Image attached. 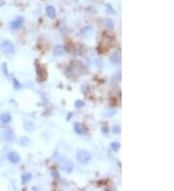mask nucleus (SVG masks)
I'll return each mask as SVG.
<instances>
[{"instance_id":"f257e3e1","label":"nucleus","mask_w":174,"mask_h":191,"mask_svg":"<svg viewBox=\"0 0 174 191\" xmlns=\"http://www.w3.org/2000/svg\"><path fill=\"white\" fill-rule=\"evenodd\" d=\"M0 49L4 54L6 55H12L15 53V45L11 42L6 40V41H3L0 45Z\"/></svg>"},{"instance_id":"f03ea898","label":"nucleus","mask_w":174,"mask_h":191,"mask_svg":"<svg viewBox=\"0 0 174 191\" xmlns=\"http://www.w3.org/2000/svg\"><path fill=\"white\" fill-rule=\"evenodd\" d=\"M76 158L79 161V163L86 164L90 161L91 156L89 153L86 152V150H79V152H77V153H76Z\"/></svg>"},{"instance_id":"7ed1b4c3","label":"nucleus","mask_w":174,"mask_h":191,"mask_svg":"<svg viewBox=\"0 0 174 191\" xmlns=\"http://www.w3.org/2000/svg\"><path fill=\"white\" fill-rule=\"evenodd\" d=\"M23 22H24V20L23 17H18L17 20H13L12 22L9 23V26L12 30H18L20 29L21 27L23 26Z\"/></svg>"},{"instance_id":"20e7f679","label":"nucleus","mask_w":174,"mask_h":191,"mask_svg":"<svg viewBox=\"0 0 174 191\" xmlns=\"http://www.w3.org/2000/svg\"><path fill=\"white\" fill-rule=\"evenodd\" d=\"M37 75H38L39 80H41V81H45L47 78V72L43 66H38L37 67Z\"/></svg>"},{"instance_id":"39448f33","label":"nucleus","mask_w":174,"mask_h":191,"mask_svg":"<svg viewBox=\"0 0 174 191\" xmlns=\"http://www.w3.org/2000/svg\"><path fill=\"white\" fill-rule=\"evenodd\" d=\"M2 138L4 139V140L6 141H10V142H12L15 140V138H16V135H15L14 133V131L13 130H5L4 131H3V133H2Z\"/></svg>"},{"instance_id":"423d86ee","label":"nucleus","mask_w":174,"mask_h":191,"mask_svg":"<svg viewBox=\"0 0 174 191\" xmlns=\"http://www.w3.org/2000/svg\"><path fill=\"white\" fill-rule=\"evenodd\" d=\"M62 170L66 172V173H72V171L74 170V163L71 160H65L64 162L62 163Z\"/></svg>"},{"instance_id":"0eeeda50","label":"nucleus","mask_w":174,"mask_h":191,"mask_svg":"<svg viewBox=\"0 0 174 191\" xmlns=\"http://www.w3.org/2000/svg\"><path fill=\"white\" fill-rule=\"evenodd\" d=\"M8 159L12 163H18L20 161V156L16 152H10L8 153Z\"/></svg>"},{"instance_id":"6e6552de","label":"nucleus","mask_w":174,"mask_h":191,"mask_svg":"<svg viewBox=\"0 0 174 191\" xmlns=\"http://www.w3.org/2000/svg\"><path fill=\"white\" fill-rule=\"evenodd\" d=\"M110 62L114 65H120L121 63V53L116 51L110 55Z\"/></svg>"},{"instance_id":"1a4fd4ad","label":"nucleus","mask_w":174,"mask_h":191,"mask_svg":"<svg viewBox=\"0 0 174 191\" xmlns=\"http://www.w3.org/2000/svg\"><path fill=\"white\" fill-rule=\"evenodd\" d=\"M74 128H75L76 133L79 134V135H83V134L86 133V128H85L81 124H79V123L75 124Z\"/></svg>"},{"instance_id":"9d476101","label":"nucleus","mask_w":174,"mask_h":191,"mask_svg":"<svg viewBox=\"0 0 174 191\" xmlns=\"http://www.w3.org/2000/svg\"><path fill=\"white\" fill-rule=\"evenodd\" d=\"M11 120H12V117L9 113H3L0 115V122L2 124H8L11 122Z\"/></svg>"},{"instance_id":"9b49d317","label":"nucleus","mask_w":174,"mask_h":191,"mask_svg":"<svg viewBox=\"0 0 174 191\" xmlns=\"http://www.w3.org/2000/svg\"><path fill=\"white\" fill-rule=\"evenodd\" d=\"M65 52V49H64V47H63L61 45H58L55 46V48L53 50V55L54 56H61V55H63Z\"/></svg>"},{"instance_id":"f8f14e48","label":"nucleus","mask_w":174,"mask_h":191,"mask_svg":"<svg viewBox=\"0 0 174 191\" xmlns=\"http://www.w3.org/2000/svg\"><path fill=\"white\" fill-rule=\"evenodd\" d=\"M46 11H47V17H50V18H54L55 14H56V11H55L54 7H52V6H49V7H47Z\"/></svg>"},{"instance_id":"ddd939ff","label":"nucleus","mask_w":174,"mask_h":191,"mask_svg":"<svg viewBox=\"0 0 174 191\" xmlns=\"http://www.w3.org/2000/svg\"><path fill=\"white\" fill-rule=\"evenodd\" d=\"M31 179H32L31 174H25V175H23V177H21V182H23V183H26L28 182H30Z\"/></svg>"},{"instance_id":"4468645a","label":"nucleus","mask_w":174,"mask_h":191,"mask_svg":"<svg viewBox=\"0 0 174 191\" xmlns=\"http://www.w3.org/2000/svg\"><path fill=\"white\" fill-rule=\"evenodd\" d=\"M29 139L27 138V137H21L20 139V145L21 146V147H25V146H28V144H29Z\"/></svg>"},{"instance_id":"2eb2a0df","label":"nucleus","mask_w":174,"mask_h":191,"mask_svg":"<svg viewBox=\"0 0 174 191\" xmlns=\"http://www.w3.org/2000/svg\"><path fill=\"white\" fill-rule=\"evenodd\" d=\"M110 148H111L114 152H118V150L120 149V143L118 142H113L110 144Z\"/></svg>"},{"instance_id":"dca6fc26","label":"nucleus","mask_w":174,"mask_h":191,"mask_svg":"<svg viewBox=\"0 0 174 191\" xmlns=\"http://www.w3.org/2000/svg\"><path fill=\"white\" fill-rule=\"evenodd\" d=\"M13 81H14V87H15V89H16V90H20L21 88H23V86L20 85V83L18 82L16 78H14Z\"/></svg>"},{"instance_id":"f3484780","label":"nucleus","mask_w":174,"mask_h":191,"mask_svg":"<svg viewBox=\"0 0 174 191\" xmlns=\"http://www.w3.org/2000/svg\"><path fill=\"white\" fill-rule=\"evenodd\" d=\"M105 24H106V26L107 28H110V29L113 28V26H114L112 20H106L105 21Z\"/></svg>"},{"instance_id":"a211bd4d","label":"nucleus","mask_w":174,"mask_h":191,"mask_svg":"<svg viewBox=\"0 0 174 191\" xmlns=\"http://www.w3.org/2000/svg\"><path fill=\"white\" fill-rule=\"evenodd\" d=\"M75 106H76V108H81V107H83L84 106V102L82 101H76L75 102Z\"/></svg>"},{"instance_id":"6ab92c4d","label":"nucleus","mask_w":174,"mask_h":191,"mask_svg":"<svg viewBox=\"0 0 174 191\" xmlns=\"http://www.w3.org/2000/svg\"><path fill=\"white\" fill-rule=\"evenodd\" d=\"M106 11L108 12V14H116V12L113 10V8H112V7L110 6L109 4H106Z\"/></svg>"},{"instance_id":"aec40b11","label":"nucleus","mask_w":174,"mask_h":191,"mask_svg":"<svg viewBox=\"0 0 174 191\" xmlns=\"http://www.w3.org/2000/svg\"><path fill=\"white\" fill-rule=\"evenodd\" d=\"M115 113H116V111L114 109H111V110H109V111H107V112H106L105 113V116H106V117H112L113 115H115Z\"/></svg>"},{"instance_id":"412c9836","label":"nucleus","mask_w":174,"mask_h":191,"mask_svg":"<svg viewBox=\"0 0 174 191\" xmlns=\"http://www.w3.org/2000/svg\"><path fill=\"white\" fill-rule=\"evenodd\" d=\"M111 131L113 132L114 134H118V133H120V127H119L114 126V127L111 128Z\"/></svg>"},{"instance_id":"4be33fe9","label":"nucleus","mask_w":174,"mask_h":191,"mask_svg":"<svg viewBox=\"0 0 174 191\" xmlns=\"http://www.w3.org/2000/svg\"><path fill=\"white\" fill-rule=\"evenodd\" d=\"M2 71H3V72H4V75H5L6 76H8V72H7V66H6V64H5V63L3 64Z\"/></svg>"},{"instance_id":"5701e85b","label":"nucleus","mask_w":174,"mask_h":191,"mask_svg":"<svg viewBox=\"0 0 174 191\" xmlns=\"http://www.w3.org/2000/svg\"><path fill=\"white\" fill-rule=\"evenodd\" d=\"M107 132H108V128H107V127H102V133L107 134Z\"/></svg>"},{"instance_id":"b1692460","label":"nucleus","mask_w":174,"mask_h":191,"mask_svg":"<svg viewBox=\"0 0 174 191\" xmlns=\"http://www.w3.org/2000/svg\"><path fill=\"white\" fill-rule=\"evenodd\" d=\"M51 175H52L53 178H59V174L57 173V172H55V171L51 172Z\"/></svg>"},{"instance_id":"393cba45","label":"nucleus","mask_w":174,"mask_h":191,"mask_svg":"<svg viewBox=\"0 0 174 191\" xmlns=\"http://www.w3.org/2000/svg\"><path fill=\"white\" fill-rule=\"evenodd\" d=\"M96 63H97V64H98V65L100 66V67H101V66L103 65V63H102V62L100 61V60H96Z\"/></svg>"},{"instance_id":"a878e982","label":"nucleus","mask_w":174,"mask_h":191,"mask_svg":"<svg viewBox=\"0 0 174 191\" xmlns=\"http://www.w3.org/2000/svg\"><path fill=\"white\" fill-rule=\"evenodd\" d=\"M71 117H73V113H69V116H68V118H67V121H69Z\"/></svg>"},{"instance_id":"bb28decb","label":"nucleus","mask_w":174,"mask_h":191,"mask_svg":"<svg viewBox=\"0 0 174 191\" xmlns=\"http://www.w3.org/2000/svg\"><path fill=\"white\" fill-rule=\"evenodd\" d=\"M1 4H2V0H0V6H1Z\"/></svg>"},{"instance_id":"cd10ccee","label":"nucleus","mask_w":174,"mask_h":191,"mask_svg":"<svg viewBox=\"0 0 174 191\" xmlns=\"http://www.w3.org/2000/svg\"><path fill=\"white\" fill-rule=\"evenodd\" d=\"M72 1H76V0H72Z\"/></svg>"}]
</instances>
